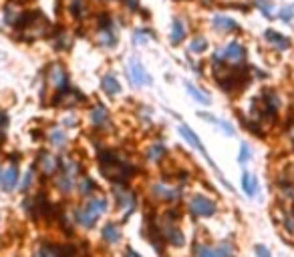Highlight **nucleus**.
I'll use <instances>...</instances> for the list:
<instances>
[{"mask_svg":"<svg viewBox=\"0 0 294 257\" xmlns=\"http://www.w3.org/2000/svg\"><path fill=\"white\" fill-rule=\"evenodd\" d=\"M16 30L24 40H39L51 32V24L41 12H26L19 16Z\"/></svg>","mask_w":294,"mask_h":257,"instance_id":"f257e3e1","label":"nucleus"},{"mask_svg":"<svg viewBox=\"0 0 294 257\" xmlns=\"http://www.w3.org/2000/svg\"><path fill=\"white\" fill-rule=\"evenodd\" d=\"M99 169H101L105 179L115 181V183H125V181H129V177L133 175V169L129 165H125L121 159H117L109 151H105L99 155Z\"/></svg>","mask_w":294,"mask_h":257,"instance_id":"f03ea898","label":"nucleus"},{"mask_svg":"<svg viewBox=\"0 0 294 257\" xmlns=\"http://www.w3.org/2000/svg\"><path fill=\"white\" fill-rule=\"evenodd\" d=\"M105 209H107V199H105V197H93V199H89L81 209L75 211V219H77V223H79L81 227L91 229V227L97 223V219H99V215H101Z\"/></svg>","mask_w":294,"mask_h":257,"instance_id":"7ed1b4c3","label":"nucleus"},{"mask_svg":"<svg viewBox=\"0 0 294 257\" xmlns=\"http://www.w3.org/2000/svg\"><path fill=\"white\" fill-rule=\"evenodd\" d=\"M177 131H179V135H182V137H184V139H186V141H188V143H189V145H191L193 149H198V151L202 153V155H204V159H206V161H208V163L211 165V169H214V171H216V173H218V177H220V181H222V183H224V185L228 187V189H230V191H232V187H230V185H228V183H226V179L222 177V173H220V169L216 167V163H214V161H211V159H210V155H208V151H206V147H204V145H202V141H200V137H198V135H195V133H193V131H191V129H189L188 125H179V129H177Z\"/></svg>","mask_w":294,"mask_h":257,"instance_id":"20e7f679","label":"nucleus"},{"mask_svg":"<svg viewBox=\"0 0 294 257\" xmlns=\"http://www.w3.org/2000/svg\"><path fill=\"white\" fill-rule=\"evenodd\" d=\"M175 219H177L175 211L166 213V219H163V225H161V235L166 237L171 245H184V235L175 227Z\"/></svg>","mask_w":294,"mask_h":257,"instance_id":"39448f33","label":"nucleus"},{"mask_svg":"<svg viewBox=\"0 0 294 257\" xmlns=\"http://www.w3.org/2000/svg\"><path fill=\"white\" fill-rule=\"evenodd\" d=\"M234 255V245L230 241H222L220 245H200L195 249V257H232Z\"/></svg>","mask_w":294,"mask_h":257,"instance_id":"423d86ee","label":"nucleus"},{"mask_svg":"<svg viewBox=\"0 0 294 257\" xmlns=\"http://www.w3.org/2000/svg\"><path fill=\"white\" fill-rule=\"evenodd\" d=\"M127 75H129V79H131V82L135 84V87H141V84H151V77L145 73L143 64L135 57L129 59V62H127Z\"/></svg>","mask_w":294,"mask_h":257,"instance_id":"0eeeda50","label":"nucleus"},{"mask_svg":"<svg viewBox=\"0 0 294 257\" xmlns=\"http://www.w3.org/2000/svg\"><path fill=\"white\" fill-rule=\"evenodd\" d=\"M189 209L193 215H198V217H210V215H214L216 213V203L204 197V195H195L191 197L189 201Z\"/></svg>","mask_w":294,"mask_h":257,"instance_id":"6e6552de","label":"nucleus"},{"mask_svg":"<svg viewBox=\"0 0 294 257\" xmlns=\"http://www.w3.org/2000/svg\"><path fill=\"white\" fill-rule=\"evenodd\" d=\"M216 59H220L224 62H242L246 59V48L240 42H230L228 46H224L220 53H216Z\"/></svg>","mask_w":294,"mask_h":257,"instance_id":"1a4fd4ad","label":"nucleus"},{"mask_svg":"<svg viewBox=\"0 0 294 257\" xmlns=\"http://www.w3.org/2000/svg\"><path fill=\"white\" fill-rule=\"evenodd\" d=\"M97 42L107 48L115 46V42H117V34L113 32L111 20L107 19V14H101V24H99V30H97Z\"/></svg>","mask_w":294,"mask_h":257,"instance_id":"9d476101","label":"nucleus"},{"mask_svg":"<svg viewBox=\"0 0 294 257\" xmlns=\"http://www.w3.org/2000/svg\"><path fill=\"white\" fill-rule=\"evenodd\" d=\"M46 79H48V82H51L53 87H57L59 91H61V89H67L69 75H67V71H64V66H63L61 62H53L51 66H48Z\"/></svg>","mask_w":294,"mask_h":257,"instance_id":"9b49d317","label":"nucleus"},{"mask_svg":"<svg viewBox=\"0 0 294 257\" xmlns=\"http://www.w3.org/2000/svg\"><path fill=\"white\" fill-rule=\"evenodd\" d=\"M115 199H117V205H119V209L123 211V217H129L133 213L135 209V197L131 191H127L121 187V183L115 187Z\"/></svg>","mask_w":294,"mask_h":257,"instance_id":"f8f14e48","label":"nucleus"},{"mask_svg":"<svg viewBox=\"0 0 294 257\" xmlns=\"http://www.w3.org/2000/svg\"><path fill=\"white\" fill-rule=\"evenodd\" d=\"M83 100V95L79 91H73V89H61L53 100V105L57 107H75L79 102Z\"/></svg>","mask_w":294,"mask_h":257,"instance_id":"ddd939ff","label":"nucleus"},{"mask_svg":"<svg viewBox=\"0 0 294 257\" xmlns=\"http://www.w3.org/2000/svg\"><path fill=\"white\" fill-rule=\"evenodd\" d=\"M16 181H19V169H16V167L0 171V189H2V191H6V193L12 191Z\"/></svg>","mask_w":294,"mask_h":257,"instance_id":"4468645a","label":"nucleus"},{"mask_svg":"<svg viewBox=\"0 0 294 257\" xmlns=\"http://www.w3.org/2000/svg\"><path fill=\"white\" fill-rule=\"evenodd\" d=\"M151 193H153V197L159 199V201H175V199L179 197V191H177V189H171V187L163 185V183H155V185L151 187Z\"/></svg>","mask_w":294,"mask_h":257,"instance_id":"2eb2a0df","label":"nucleus"},{"mask_svg":"<svg viewBox=\"0 0 294 257\" xmlns=\"http://www.w3.org/2000/svg\"><path fill=\"white\" fill-rule=\"evenodd\" d=\"M39 169H41L42 173L48 177V175L57 173V169H59V161L51 155V153H42V155L39 157Z\"/></svg>","mask_w":294,"mask_h":257,"instance_id":"dca6fc26","label":"nucleus"},{"mask_svg":"<svg viewBox=\"0 0 294 257\" xmlns=\"http://www.w3.org/2000/svg\"><path fill=\"white\" fill-rule=\"evenodd\" d=\"M264 37H266V40L272 44V46H276L278 50H286L288 46H290V40L286 39V37H282L280 32H276V30H272V28H268L266 32H264Z\"/></svg>","mask_w":294,"mask_h":257,"instance_id":"f3484780","label":"nucleus"},{"mask_svg":"<svg viewBox=\"0 0 294 257\" xmlns=\"http://www.w3.org/2000/svg\"><path fill=\"white\" fill-rule=\"evenodd\" d=\"M101 235H103V239H105V243L115 245L119 239H121V229H119V225H115V223H107V225L103 227Z\"/></svg>","mask_w":294,"mask_h":257,"instance_id":"a211bd4d","label":"nucleus"},{"mask_svg":"<svg viewBox=\"0 0 294 257\" xmlns=\"http://www.w3.org/2000/svg\"><path fill=\"white\" fill-rule=\"evenodd\" d=\"M186 39V22L179 19H173V22H171V42L173 44H179Z\"/></svg>","mask_w":294,"mask_h":257,"instance_id":"6ab92c4d","label":"nucleus"},{"mask_svg":"<svg viewBox=\"0 0 294 257\" xmlns=\"http://www.w3.org/2000/svg\"><path fill=\"white\" fill-rule=\"evenodd\" d=\"M101 87H103V91L107 93V95H111V97H115L119 91H121V84H119V80L113 77V75H105L103 77V80H101Z\"/></svg>","mask_w":294,"mask_h":257,"instance_id":"aec40b11","label":"nucleus"},{"mask_svg":"<svg viewBox=\"0 0 294 257\" xmlns=\"http://www.w3.org/2000/svg\"><path fill=\"white\" fill-rule=\"evenodd\" d=\"M211 24H214L218 30H238V22L228 19V16H222V14L214 16V19H211Z\"/></svg>","mask_w":294,"mask_h":257,"instance_id":"412c9836","label":"nucleus"},{"mask_svg":"<svg viewBox=\"0 0 294 257\" xmlns=\"http://www.w3.org/2000/svg\"><path fill=\"white\" fill-rule=\"evenodd\" d=\"M71 44H73V39H71V34L67 30L57 32V37H55V48L57 50H69Z\"/></svg>","mask_w":294,"mask_h":257,"instance_id":"4be33fe9","label":"nucleus"},{"mask_svg":"<svg viewBox=\"0 0 294 257\" xmlns=\"http://www.w3.org/2000/svg\"><path fill=\"white\" fill-rule=\"evenodd\" d=\"M256 187H258V181L250 173H244L242 175V189H244V193H246L248 197H254Z\"/></svg>","mask_w":294,"mask_h":257,"instance_id":"5701e85b","label":"nucleus"},{"mask_svg":"<svg viewBox=\"0 0 294 257\" xmlns=\"http://www.w3.org/2000/svg\"><path fill=\"white\" fill-rule=\"evenodd\" d=\"M186 91H188L195 100H198V102H202V105H210V102H211V99H210L204 91H200L198 87H193L191 82H186Z\"/></svg>","mask_w":294,"mask_h":257,"instance_id":"b1692460","label":"nucleus"},{"mask_svg":"<svg viewBox=\"0 0 294 257\" xmlns=\"http://www.w3.org/2000/svg\"><path fill=\"white\" fill-rule=\"evenodd\" d=\"M91 121L95 127H101L105 121H107V111L103 105H97L93 111H91Z\"/></svg>","mask_w":294,"mask_h":257,"instance_id":"393cba45","label":"nucleus"},{"mask_svg":"<svg viewBox=\"0 0 294 257\" xmlns=\"http://www.w3.org/2000/svg\"><path fill=\"white\" fill-rule=\"evenodd\" d=\"M163 155H166V147L159 145V143H155V145H151L149 149H147V159L153 161V163L161 161V159H163Z\"/></svg>","mask_w":294,"mask_h":257,"instance_id":"a878e982","label":"nucleus"},{"mask_svg":"<svg viewBox=\"0 0 294 257\" xmlns=\"http://www.w3.org/2000/svg\"><path fill=\"white\" fill-rule=\"evenodd\" d=\"M48 139H51V143H53V145L63 147L64 143H67V133H64L63 129H53V131H51V135H48Z\"/></svg>","mask_w":294,"mask_h":257,"instance_id":"bb28decb","label":"nucleus"},{"mask_svg":"<svg viewBox=\"0 0 294 257\" xmlns=\"http://www.w3.org/2000/svg\"><path fill=\"white\" fill-rule=\"evenodd\" d=\"M206 48H208V40H206L204 37H195V39L191 40V44H189L191 53H204Z\"/></svg>","mask_w":294,"mask_h":257,"instance_id":"cd10ccee","label":"nucleus"},{"mask_svg":"<svg viewBox=\"0 0 294 257\" xmlns=\"http://www.w3.org/2000/svg\"><path fill=\"white\" fill-rule=\"evenodd\" d=\"M256 4H258V8H260V10L264 12L266 19H274V16H272V4L268 2V0H258Z\"/></svg>","mask_w":294,"mask_h":257,"instance_id":"c85d7f7f","label":"nucleus"},{"mask_svg":"<svg viewBox=\"0 0 294 257\" xmlns=\"http://www.w3.org/2000/svg\"><path fill=\"white\" fill-rule=\"evenodd\" d=\"M93 189H95V185H93V181H91L89 177H83V179H81V193H83V195H89Z\"/></svg>","mask_w":294,"mask_h":257,"instance_id":"c756f323","label":"nucleus"},{"mask_svg":"<svg viewBox=\"0 0 294 257\" xmlns=\"http://www.w3.org/2000/svg\"><path fill=\"white\" fill-rule=\"evenodd\" d=\"M6 129H8V115L4 111H0V137L6 135Z\"/></svg>","mask_w":294,"mask_h":257,"instance_id":"7c9ffc66","label":"nucleus"},{"mask_svg":"<svg viewBox=\"0 0 294 257\" xmlns=\"http://www.w3.org/2000/svg\"><path fill=\"white\" fill-rule=\"evenodd\" d=\"M248 159H250V147H248V145H242V147H240V163L244 165Z\"/></svg>","mask_w":294,"mask_h":257,"instance_id":"2f4dec72","label":"nucleus"},{"mask_svg":"<svg viewBox=\"0 0 294 257\" xmlns=\"http://www.w3.org/2000/svg\"><path fill=\"white\" fill-rule=\"evenodd\" d=\"M292 16H294V10H292L290 6H286V8L280 10V19H282L284 22H290V20H292Z\"/></svg>","mask_w":294,"mask_h":257,"instance_id":"473e14b6","label":"nucleus"},{"mask_svg":"<svg viewBox=\"0 0 294 257\" xmlns=\"http://www.w3.org/2000/svg\"><path fill=\"white\" fill-rule=\"evenodd\" d=\"M30 181H32V169H30L28 173L24 175V179H22V183H21V191H26V189H28V185H30Z\"/></svg>","mask_w":294,"mask_h":257,"instance_id":"72a5a7b5","label":"nucleus"},{"mask_svg":"<svg viewBox=\"0 0 294 257\" xmlns=\"http://www.w3.org/2000/svg\"><path fill=\"white\" fill-rule=\"evenodd\" d=\"M256 255L258 257H270V249L266 245H256Z\"/></svg>","mask_w":294,"mask_h":257,"instance_id":"f704fd0d","label":"nucleus"},{"mask_svg":"<svg viewBox=\"0 0 294 257\" xmlns=\"http://www.w3.org/2000/svg\"><path fill=\"white\" fill-rule=\"evenodd\" d=\"M284 225H286V231L294 235V215H288L286 221H284Z\"/></svg>","mask_w":294,"mask_h":257,"instance_id":"c9c22d12","label":"nucleus"},{"mask_svg":"<svg viewBox=\"0 0 294 257\" xmlns=\"http://www.w3.org/2000/svg\"><path fill=\"white\" fill-rule=\"evenodd\" d=\"M123 4H125L129 10H137V6H139V0H123Z\"/></svg>","mask_w":294,"mask_h":257,"instance_id":"e433bc0d","label":"nucleus"},{"mask_svg":"<svg viewBox=\"0 0 294 257\" xmlns=\"http://www.w3.org/2000/svg\"><path fill=\"white\" fill-rule=\"evenodd\" d=\"M135 42H147V37H145V34H141V30L135 34Z\"/></svg>","mask_w":294,"mask_h":257,"instance_id":"4c0bfd02","label":"nucleus"},{"mask_svg":"<svg viewBox=\"0 0 294 257\" xmlns=\"http://www.w3.org/2000/svg\"><path fill=\"white\" fill-rule=\"evenodd\" d=\"M125 257H141L139 253H135L133 249H125Z\"/></svg>","mask_w":294,"mask_h":257,"instance_id":"58836bf2","label":"nucleus"},{"mask_svg":"<svg viewBox=\"0 0 294 257\" xmlns=\"http://www.w3.org/2000/svg\"><path fill=\"white\" fill-rule=\"evenodd\" d=\"M290 137H292V139H294V125L290 127Z\"/></svg>","mask_w":294,"mask_h":257,"instance_id":"ea45409f","label":"nucleus"},{"mask_svg":"<svg viewBox=\"0 0 294 257\" xmlns=\"http://www.w3.org/2000/svg\"><path fill=\"white\" fill-rule=\"evenodd\" d=\"M204 2H210V0H204Z\"/></svg>","mask_w":294,"mask_h":257,"instance_id":"a19ab883","label":"nucleus"}]
</instances>
